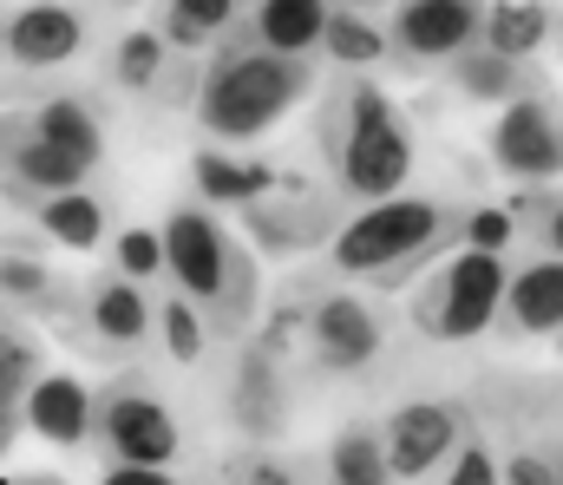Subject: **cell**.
Instances as JSON below:
<instances>
[{"label": "cell", "mask_w": 563, "mask_h": 485, "mask_svg": "<svg viewBox=\"0 0 563 485\" xmlns=\"http://www.w3.org/2000/svg\"><path fill=\"white\" fill-rule=\"evenodd\" d=\"M498 334L505 341H558L563 334V256L538 250L531 263L511 269L505 309H498Z\"/></svg>", "instance_id": "obj_16"}, {"label": "cell", "mask_w": 563, "mask_h": 485, "mask_svg": "<svg viewBox=\"0 0 563 485\" xmlns=\"http://www.w3.org/2000/svg\"><path fill=\"white\" fill-rule=\"evenodd\" d=\"M112 269H125L132 283H170V250H164V223L151 230V223H125L119 236H112Z\"/></svg>", "instance_id": "obj_30"}, {"label": "cell", "mask_w": 563, "mask_h": 485, "mask_svg": "<svg viewBox=\"0 0 563 485\" xmlns=\"http://www.w3.org/2000/svg\"><path fill=\"white\" fill-rule=\"evenodd\" d=\"M99 460H132V466H177L184 453V427L170 414V400L157 394V381L144 367H119L106 387H99V433H92Z\"/></svg>", "instance_id": "obj_5"}, {"label": "cell", "mask_w": 563, "mask_h": 485, "mask_svg": "<svg viewBox=\"0 0 563 485\" xmlns=\"http://www.w3.org/2000/svg\"><path fill=\"white\" fill-rule=\"evenodd\" d=\"M563 40V13L551 0H492L485 13V46L511 53V59H544Z\"/></svg>", "instance_id": "obj_24"}, {"label": "cell", "mask_w": 563, "mask_h": 485, "mask_svg": "<svg viewBox=\"0 0 563 485\" xmlns=\"http://www.w3.org/2000/svg\"><path fill=\"white\" fill-rule=\"evenodd\" d=\"M243 217V236L263 250V256H308V250H328L347 223V197L328 184V177H301V170H282L276 190H263Z\"/></svg>", "instance_id": "obj_6"}, {"label": "cell", "mask_w": 563, "mask_h": 485, "mask_svg": "<svg viewBox=\"0 0 563 485\" xmlns=\"http://www.w3.org/2000/svg\"><path fill=\"white\" fill-rule=\"evenodd\" d=\"M40 139H53V145H66L73 158L86 164V170H99L106 158V119H99V106L86 99V92H73V86H53V92H40V99H26V106H13Z\"/></svg>", "instance_id": "obj_19"}, {"label": "cell", "mask_w": 563, "mask_h": 485, "mask_svg": "<svg viewBox=\"0 0 563 485\" xmlns=\"http://www.w3.org/2000/svg\"><path fill=\"white\" fill-rule=\"evenodd\" d=\"M445 79H452V92L465 99V106H511L518 92H531V86H544V66L538 59H511V53H498V46H472V53H459L452 66H445Z\"/></svg>", "instance_id": "obj_21"}, {"label": "cell", "mask_w": 563, "mask_h": 485, "mask_svg": "<svg viewBox=\"0 0 563 485\" xmlns=\"http://www.w3.org/2000/svg\"><path fill=\"white\" fill-rule=\"evenodd\" d=\"M223 414H230L236 440H282L288 433V381H282V361L269 348L243 341L230 387H223Z\"/></svg>", "instance_id": "obj_14"}, {"label": "cell", "mask_w": 563, "mask_h": 485, "mask_svg": "<svg viewBox=\"0 0 563 485\" xmlns=\"http://www.w3.org/2000/svg\"><path fill=\"white\" fill-rule=\"evenodd\" d=\"M20 414H26V433H40L46 447L79 453L99 433V387H86L73 367H46L33 381V394L20 400Z\"/></svg>", "instance_id": "obj_15"}, {"label": "cell", "mask_w": 563, "mask_h": 485, "mask_svg": "<svg viewBox=\"0 0 563 485\" xmlns=\"http://www.w3.org/2000/svg\"><path fill=\"white\" fill-rule=\"evenodd\" d=\"M13 210H20L46 243H59V250H73V256H86V250H99V243H106V203H99L86 184H73V190H33V197H13Z\"/></svg>", "instance_id": "obj_20"}, {"label": "cell", "mask_w": 563, "mask_h": 485, "mask_svg": "<svg viewBox=\"0 0 563 485\" xmlns=\"http://www.w3.org/2000/svg\"><path fill=\"white\" fill-rule=\"evenodd\" d=\"M92 7H112V13H132V7H144V0H92Z\"/></svg>", "instance_id": "obj_37"}, {"label": "cell", "mask_w": 563, "mask_h": 485, "mask_svg": "<svg viewBox=\"0 0 563 485\" xmlns=\"http://www.w3.org/2000/svg\"><path fill=\"white\" fill-rule=\"evenodd\" d=\"M558 354H563V334H558Z\"/></svg>", "instance_id": "obj_38"}, {"label": "cell", "mask_w": 563, "mask_h": 485, "mask_svg": "<svg viewBox=\"0 0 563 485\" xmlns=\"http://www.w3.org/2000/svg\"><path fill=\"white\" fill-rule=\"evenodd\" d=\"M387 354V316L361 289H314L308 296V361L321 374H367Z\"/></svg>", "instance_id": "obj_11"}, {"label": "cell", "mask_w": 563, "mask_h": 485, "mask_svg": "<svg viewBox=\"0 0 563 485\" xmlns=\"http://www.w3.org/2000/svg\"><path fill=\"white\" fill-rule=\"evenodd\" d=\"M0 289H7V309H20V316H59V302H66V283L33 256V243H7V256H0Z\"/></svg>", "instance_id": "obj_27"}, {"label": "cell", "mask_w": 563, "mask_h": 485, "mask_svg": "<svg viewBox=\"0 0 563 485\" xmlns=\"http://www.w3.org/2000/svg\"><path fill=\"white\" fill-rule=\"evenodd\" d=\"M328 20H334V0H250L243 33H256V40H263V46H276V53L321 59Z\"/></svg>", "instance_id": "obj_22"}, {"label": "cell", "mask_w": 563, "mask_h": 485, "mask_svg": "<svg viewBox=\"0 0 563 485\" xmlns=\"http://www.w3.org/2000/svg\"><path fill=\"white\" fill-rule=\"evenodd\" d=\"M256 348H269L276 361H288L295 348H308V296H295L288 309H269L263 322H256V334H250Z\"/></svg>", "instance_id": "obj_34"}, {"label": "cell", "mask_w": 563, "mask_h": 485, "mask_svg": "<svg viewBox=\"0 0 563 485\" xmlns=\"http://www.w3.org/2000/svg\"><path fill=\"white\" fill-rule=\"evenodd\" d=\"M53 322L66 328V341H79L99 361H132L144 341L157 334V302L144 296V283H132L125 269H106L92 283H79Z\"/></svg>", "instance_id": "obj_7"}, {"label": "cell", "mask_w": 563, "mask_h": 485, "mask_svg": "<svg viewBox=\"0 0 563 485\" xmlns=\"http://www.w3.org/2000/svg\"><path fill=\"white\" fill-rule=\"evenodd\" d=\"M99 473L112 485H157V480H170L164 466H132V460H99Z\"/></svg>", "instance_id": "obj_35"}, {"label": "cell", "mask_w": 563, "mask_h": 485, "mask_svg": "<svg viewBox=\"0 0 563 485\" xmlns=\"http://www.w3.org/2000/svg\"><path fill=\"white\" fill-rule=\"evenodd\" d=\"M525 236V223H518V210L511 203H465V223H459V243H472V250H511Z\"/></svg>", "instance_id": "obj_32"}, {"label": "cell", "mask_w": 563, "mask_h": 485, "mask_svg": "<svg viewBox=\"0 0 563 485\" xmlns=\"http://www.w3.org/2000/svg\"><path fill=\"white\" fill-rule=\"evenodd\" d=\"M492 0H394L387 7V40H394V73H445L459 53L485 40Z\"/></svg>", "instance_id": "obj_9"}, {"label": "cell", "mask_w": 563, "mask_h": 485, "mask_svg": "<svg viewBox=\"0 0 563 485\" xmlns=\"http://www.w3.org/2000/svg\"><path fill=\"white\" fill-rule=\"evenodd\" d=\"M465 427H472L465 400H400V407L380 420L394 480H439L445 460H452V447L465 440Z\"/></svg>", "instance_id": "obj_13"}, {"label": "cell", "mask_w": 563, "mask_h": 485, "mask_svg": "<svg viewBox=\"0 0 563 485\" xmlns=\"http://www.w3.org/2000/svg\"><path fill=\"white\" fill-rule=\"evenodd\" d=\"M314 59L276 53L256 33H230L203 53V86H197V132L217 145H263L282 119L314 92Z\"/></svg>", "instance_id": "obj_3"}, {"label": "cell", "mask_w": 563, "mask_h": 485, "mask_svg": "<svg viewBox=\"0 0 563 485\" xmlns=\"http://www.w3.org/2000/svg\"><path fill=\"white\" fill-rule=\"evenodd\" d=\"M321 480H334V485H380V480H394V460H387L380 427H367V420L341 427V433L321 447Z\"/></svg>", "instance_id": "obj_26"}, {"label": "cell", "mask_w": 563, "mask_h": 485, "mask_svg": "<svg viewBox=\"0 0 563 485\" xmlns=\"http://www.w3.org/2000/svg\"><path fill=\"white\" fill-rule=\"evenodd\" d=\"M505 203L518 210V223H525V236L538 250H558L563 256V184H518Z\"/></svg>", "instance_id": "obj_31"}, {"label": "cell", "mask_w": 563, "mask_h": 485, "mask_svg": "<svg viewBox=\"0 0 563 485\" xmlns=\"http://www.w3.org/2000/svg\"><path fill=\"white\" fill-rule=\"evenodd\" d=\"M157 341H164V354H170L177 367H197V361L210 354L217 328H210V316H203L197 296L170 289V296H157Z\"/></svg>", "instance_id": "obj_28"}, {"label": "cell", "mask_w": 563, "mask_h": 485, "mask_svg": "<svg viewBox=\"0 0 563 485\" xmlns=\"http://www.w3.org/2000/svg\"><path fill=\"white\" fill-rule=\"evenodd\" d=\"M505 289H511V263L505 250H445L420 283L407 289V316L426 341H445V348H465L478 334H498V309H505Z\"/></svg>", "instance_id": "obj_4"}, {"label": "cell", "mask_w": 563, "mask_h": 485, "mask_svg": "<svg viewBox=\"0 0 563 485\" xmlns=\"http://www.w3.org/2000/svg\"><path fill=\"white\" fill-rule=\"evenodd\" d=\"M0 170H7V203H13V197H33V190H73V184H86V177H92V170L73 158L66 145L40 139V132H33L20 112H7Z\"/></svg>", "instance_id": "obj_18"}, {"label": "cell", "mask_w": 563, "mask_h": 485, "mask_svg": "<svg viewBox=\"0 0 563 485\" xmlns=\"http://www.w3.org/2000/svg\"><path fill=\"white\" fill-rule=\"evenodd\" d=\"M92 46V13L79 0H13L0 20V53L7 73L33 79V73H59Z\"/></svg>", "instance_id": "obj_12"}, {"label": "cell", "mask_w": 563, "mask_h": 485, "mask_svg": "<svg viewBox=\"0 0 563 485\" xmlns=\"http://www.w3.org/2000/svg\"><path fill=\"white\" fill-rule=\"evenodd\" d=\"M439 480L445 485H492V480H505V453H498L478 427H465V440L452 447V460H445Z\"/></svg>", "instance_id": "obj_33"}, {"label": "cell", "mask_w": 563, "mask_h": 485, "mask_svg": "<svg viewBox=\"0 0 563 485\" xmlns=\"http://www.w3.org/2000/svg\"><path fill=\"white\" fill-rule=\"evenodd\" d=\"M243 230H230L203 197L190 203H170L164 210V250H170V283L184 296L203 302V316L223 302V283H230V256H236Z\"/></svg>", "instance_id": "obj_10"}, {"label": "cell", "mask_w": 563, "mask_h": 485, "mask_svg": "<svg viewBox=\"0 0 563 485\" xmlns=\"http://www.w3.org/2000/svg\"><path fill=\"white\" fill-rule=\"evenodd\" d=\"M40 374H46V341L26 328V316H7V328H0V400L20 407Z\"/></svg>", "instance_id": "obj_29"}, {"label": "cell", "mask_w": 563, "mask_h": 485, "mask_svg": "<svg viewBox=\"0 0 563 485\" xmlns=\"http://www.w3.org/2000/svg\"><path fill=\"white\" fill-rule=\"evenodd\" d=\"M243 13H250V0H151V20L164 26V40L177 53H197V59L217 40H230L243 26Z\"/></svg>", "instance_id": "obj_23"}, {"label": "cell", "mask_w": 563, "mask_h": 485, "mask_svg": "<svg viewBox=\"0 0 563 485\" xmlns=\"http://www.w3.org/2000/svg\"><path fill=\"white\" fill-rule=\"evenodd\" d=\"M321 59H328L334 73H380V66H394L387 13H367V7H334L328 40H321Z\"/></svg>", "instance_id": "obj_25"}, {"label": "cell", "mask_w": 563, "mask_h": 485, "mask_svg": "<svg viewBox=\"0 0 563 485\" xmlns=\"http://www.w3.org/2000/svg\"><path fill=\"white\" fill-rule=\"evenodd\" d=\"M7 7H13V0H7Z\"/></svg>", "instance_id": "obj_39"}, {"label": "cell", "mask_w": 563, "mask_h": 485, "mask_svg": "<svg viewBox=\"0 0 563 485\" xmlns=\"http://www.w3.org/2000/svg\"><path fill=\"white\" fill-rule=\"evenodd\" d=\"M334 7H367V13H387L394 0H334Z\"/></svg>", "instance_id": "obj_36"}, {"label": "cell", "mask_w": 563, "mask_h": 485, "mask_svg": "<svg viewBox=\"0 0 563 485\" xmlns=\"http://www.w3.org/2000/svg\"><path fill=\"white\" fill-rule=\"evenodd\" d=\"M314 158L347 203H380L413 177V125L374 73H334L314 106Z\"/></svg>", "instance_id": "obj_1"}, {"label": "cell", "mask_w": 563, "mask_h": 485, "mask_svg": "<svg viewBox=\"0 0 563 485\" xmlns=\"http://www.w3.org/2000/svg\"><path fill=\"white\" fill-rule=\"evenodd\" d=\"M485 158L511 184H563V92L551 79L492 112Z\"/></svg>", "instance_id": "obj_8"}, {"label": "cell", "mask_w": 563, "mask_h": 485, "mask_svg": "<svg viewBox=\"0 0 563 485\" xmlns=\"http://www.w3.org/2000/svg\"><path fill=\"white\" fill-rule=\"evenodd\" d=\"M465 203L432 190H394L380 203H354L341 236L328 243V269L347 283H374V296H407L426 269L459 250Z\"/></svg>", "instance_id": "obj_2"}, {"label": "cell", "mask_w": 563, "mask_h": 485, "mask_svg": "<svg viewBox=\"0 0 563 485\" xmlns=\"http://www.w3.org/2000/svg\"><path fill=\"white\" fill-rule=\"evenodd\" d=\"M190 184H197V197L210 210H250L263 190L282 184V164L263 158L256 145H217V139H203L190 152Z\"/></svg>", "instance_id": "obj_17"}]
</instances>
